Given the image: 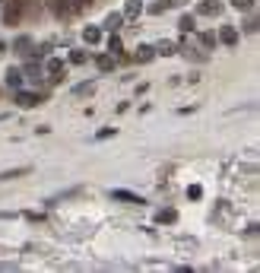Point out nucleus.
<instances>
[{"label":"nucleus","instance_id":"obj_14","mask_svg":"<svg viewBox=\"0 0 260 273\" xmlns=\"http://www.w3.org/2000/svg\"><path fill=\"white\" fill-rule=\"evenodd\" d=\"M156 223H169V226L178 223V210H172V207H169V210H159V213H156Z\"/></svg>","mask_w":260,"mask_h":273},{"label":"nucleus","instance_id":"obj_6","mask_svg":"<svg viewBox=\"0 0 260 273\" xmlns=\"http://www.w3.org/2000/svg\"><path fill=\"white\" fill-rule=\"evenodd\" d=\"M32 39H29V35H20V39H13V51L16 54H23V58H29V54H32Z\"/></svg>","mask_w":260,"mask_h":273},{"label":"nucleus","instance_id":"obj_29","mask_svg":"<svg viewBox=\"0 0 260 273\" xmlns=\"http://www.w3.org/2000/svg\"><path fill=\"white\" fill-rule=\"evenodd\" d=\"M4 51H7V45H4V42H0V54H4Z\"/></svg>","mask_w":260,"mask_h":273},{"label":"nucleus","instance_id":"obj_18","mask_svg":"<svg viewBox=\"0 0 260 273\" xmlns=\"http://www.w3.org/2000/svg\"><path fill=\"white\" fill-rule=\"evenodd\" d=\"M178 29H181V32H194V29H197V23H194V16H188V13H184L181 20H178Z\"/></svg>","mask_w":260,"mask_h":273},{"label":"nucleus","instance_id":"obj_8","mask_svg":"<svg viewBox=\"0 0 260 273\" xmlns=\"http://www.w3.org/2000/svg\"><path fill=\"white\" fill-rule=\"evenodd\" d=\"M134 58H137L140 64H150V61L156 58V48H153V45H137V54H134Z\"/></svg>","mask_w":260,"mask_h":273},{"label":"nucleus","instance_id":"obj_11","mask_svg":"<svg viewBox=\"0 0 260 273\" xmlns=\"http://www.w3.org/2000/svg\"><path fill=\"white\" fill-rule=\"evenodd\" d=\"M83 42H86V45H99V42H102V29H99V26L83 29Z\"/></svg>","mask_w":260,"mask_h":273},{"label":"nucleus","instance_id":"obj_3","mask_svg":"<svg viewBox=\"0 0 260 273\" xmlns=\"http://www.w3.org/2000/svg\"><path fill=\"white\" fill-rule=\"evenodd\" d=\"M48 74H51V83H61V80L67 77L64 61H61V58H51V61H48Z\"/></svg>","mask_w":260,"mask_h":273},{"label":"nucleus","instance_id":"obj_2","mask_svg":"<svg viewBox=\"0 0 260 273\" xmlns=\"http://www.w3.org/2000/svg\"><path fill=\"white\" fill-rule=\"evenodd\" d=\"M16 105L20 108H35V105H42V96L39 93H26V89H16Z\"/></svg>","mask_w":260,"mask_h":273},{"label":"nucleus","instance_id":"obj_1","mask_svg":"<svg viewBox=\"0 0 260 273\" xmlns=\"http://www.w3.org/2000/svg\"><path fill=\"white\" fill-rule=\"evenodd\" d=\"M23 13H26L23 0H7V7H4V26H20Z\"/></svg>","mask_w":260,"mask_h":273},{"label":"nucleus","instance_id":"obj_26","mask_svg":"<svg viewBox=\"0 0 260 273\" xmlns=\"http://www.w3.org/2000/svg\"><path fill=\"white\" fill-rule=\"evenodd\" d=\"M70 4H73V10H89L92 0H70Z\"/></svg>","mask_w":260,"mask_h":273},{"label":"nucleus","instance_id":"obj_7","mask_svg":"<svg viewBox=\"0 0 260 273\" xmlns=\"http://www.w3.org/2000/svg\"><path fill=\"white\" fill-rule=\"evenodd\" d=\"M143 13V0H127L124 4V20H137Z\"/></svg>","mask_w":260,"mask_h":273},{"label":"nucleus","instance_id":"obj_4","mask_svg":"<svg viewBox=\"0 0 260 273\" xmlns=\"http://www.w3.org/2000/svg\"><path fill=\"white\" fill-rule=\"evenodd\" d=\"M48 4H51V13L58 16V20H67V16L73 13V4H70V0H48Z\"/></svg>","mask_w":260,"mask_h":273},{"label":"nucleus","instance_id":"obj_22","mask_svg":"<svg viewBox=\"0 0 260 273\" xmlns=\"http://www.w3.org/2000/svg\"><path fill=\"white\" fill-rule=\"evenodd\" d=\"M232 7H235V10H251L254 0H232Z\"/></svg>","mask_w":260,"mask_h":273},{"label":"nucleus","instance_id":"obj_24","mask_svg":"<svg viewBox=\"0 0 260 273\" xmlns=\"http://www.w3.org/2000/svg\"><path fill=\"white\" fill-rule=\"evenodd\" d=\"M108 137H115V127H102V131L96 134V140H108Z\"/></svg>","mask_w":260,"mask_h":273},{"label":"nucleus","instance_id":"obj_20","mask_svg":"<svg viewBox=\"0 0 260 273\" xmlns=\"http://www.w3.org/2000/svg\"><path fill=\"white\" fill-rule=\"evenodd\" d=\"M153 48H156V54H175V42H169V39L159 42V45H153Z\"/></svg>","mask_w":260,"mask_h":273},{"label":"nucleus","instance_id":"obj_21","mask_svg":"<svg viewBox=\"0 0 260 273\" xmlns=\"http://www.w3.org/2000/svg\"><path fill=\"white\" fill-rule=\"evenodd\" d=\"M86 61H89L86 51H70V64H86Z\"/></svg>","mask_w":260,"mask_h":273},{"label":"nucleus","instance_id":"obj_12","mask_svg":"<svg viewBox=\"0 0 260 273\" xmlns=\"http://www.w3.org/2000/svg\"><path fill=\"white\" fill-rule=\"evenodd\" d=\"M96 67L102 70V74H111V70H115V54H102V58H96Z\"/></svg>","mask_w":260,"mask_h":273},{"label":"nucleus","instance_id":"obj_27","mask_svg":"<svg viewBox=\"0 0 260 273\" xmlns=\"http://www.w3.org/2000/svg\"><path fill=\"white\" fill-rule=\"evenodd\" d=\"M165 10H169V4H153V7H150V13H153V16H162Z\"/></svg>","mask_w":260,"mask_h":273},{"label":"nucleus","instance_id":"obj_5","mask_svg":"<svg viewBox=\"0 0 260 273\" xmlns=\"http://www.w3.org/2000/svg\"><path fill=\"white\" fill-rule=\"evenodd\" d=\"M219 42L229 45V48H235V45H238V29H235V26H222V29H219Z\"/></svg>","mask_w":260,"mask_h":273},{"label":"nucleus","instance_id":"obj_19","mask_svg":"<svg viewBox=\"0 0 260 273\" xmlns=\"http://www.w3.org/2000/svg\"><path fill=\"white\" fill-rule=\"evenodd\" d=\"M92 93H96V83H80L73 89V96H92Z\"/></svg>","mask_w":260,"mask_h":273},{"label":"nucleus","instance_id":"obj_16","mask_svg":"<svg viewBox=\"0 0 260 273\" xmlns=\"http://www.w3.org/2000/svg\"><path fill=\"white\" fill-rule=\"evenodd\" d=\"M111 197H115V200H127V204H143V197L130 194V191H111Z\"/></svg>","mask_w":260,"mask_h":273},{"label":"nucleus","instance_id":"obj_15","mask_svg":"<svg viewBox=\"0 0 260 273\" xmlns=\"http://www.w3.org/2000/svg\"><path fill=\"white\" fill-rule=\"evenodd\" d=\"M108 51L115 54V58L124 51V42H121V35H118V32H111V39H108Z\"/></svg>","mask_w":260,"mask_h":273},{"label":"nucleus","instance_id":"obj_28","mask_svg":"<svg viewBox=\"0 0 260 273\" xmlns=\"http://www.w3.org/2000/svg\"><path fill=\"white\" fill-rule=\"evenodd\" d=\"M165 4H169V7H184L188 0H165Z\"/></svg>","mask_w":260,"mask_h":273},{"label":"nucleus","instance_id":"obj_13","mask_svg":"<svg viewBox=\"0 0 260 273\" xmlns=\"http://www.w3.org/2000/svg\"><path fill=\"white\" fill-rule=\"evenodd\" d=\"M7 86L10 89H23V70H7Z\"/></svg>","mask_w":260,"mask_h":273},{"label":"nucleus","instance_id":"obj_23","mask_svg":"<svg viewBox=\"0 0 260 273\" xmlns=\"http://www.w3.org/2000/svg\"><path fill=\"white\" fill-rule=\"evenodd\" d=\"M200 42L207 45V48H213V45H216V35H213V32H203V35H200Z\"/></svg>","mask_w":260,"mask_h":273},{"label":"nucleus","instance_id":"obj_25","mask_svg":"<svg viewBox=\"0 0 260 273\" xmlns=\"http://www.w3.org/2000/svg\"><path fill=\"white\" fill-rule=\"evenodd\" d=\"M188 197H191V200H200V197H203V188H200V185L188 188Z\"/></svg>","mask_w":260,"mask_h":273},{"label":"nucleus","instance_id":"obj_10","mask_svg":"<svg viewBox=\"0 0 260 273\" xmlns=\"http://www.w3.org/2000/svg\"><path fill=\"white\" fill-rule=\"evenodd\" d=\"M219 13H222L219 0H203V4H200V16H219Z\"/></svg>","mask_w":260,"mask_h":273},{"label":"nucleus","instance_id":"obj_17","mask_svg":"<svg viewBox=\"0 0 260 273\" xmlns=\"http://www.w3.org/2000/svg\"><path fill=\"white\" fill-rule=\"evenodd\" d=\"M23 175H29V166L13 169V172H0V181H13V178H23Z\"/></svg>","mask_w":260,"mask_h":273},{"label":"nucleus","instance_id":"obj_9","mask_svg":"<svg viewBox=\"0 0 260 273\" xmlns=\"http://www.w3.org/2000/svg\"><path fill=\"white\" fill-rule=\"evenodd\" d=\"M102 26H105L108 32H118V29L124 26V13H108V16H105V23H102Z\"/></svg>","mask_w":260,"mask_h":273}]
</instances>
